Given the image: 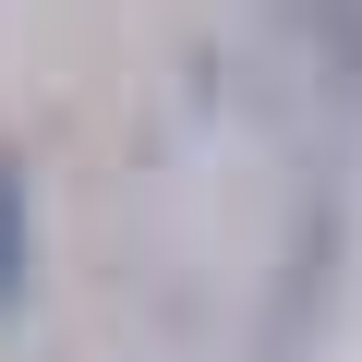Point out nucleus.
<instances>
[{
	"instance_id": "1",
	"label": "nucleus",
	"mask_w": 362,
	"mask_h": 362,
	"mask_svg": "<svg viewBox=\"0 0 362 362\" xmlns=\"http://www.w3.org/2000/svg\"><path fill=\"white\" fill-rule=\"evenodd\" d=\"M25 278H37V194H25V157L0 145V326L25 314Z\"/></svg>"
}]
</instances>
